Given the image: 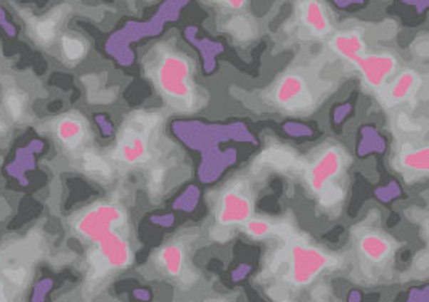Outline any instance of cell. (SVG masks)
Instances as JSON below:
<instances>
[{
  "label": "cell",
  "instance_id": "603a6c76",
  "mask_svg": "<svg viewBox=\"0 0 429 302\" xmlns=\"http://www.w3.org/2000/svg\"><path fill=\"white\" fill-rule=\"evenodd\" d=\"M320 193H321V203H324L325 206H333V204L339 203V198H341L339 188H336V187H325L324 190H321Z\"/></svg>",
  "mask_w": 429,
  "mask_h": 302
},
{
  "label": "cell",
  "instance_id": "8fae6325",
  "mask_svg": "<svg viewBox=\"0 0 429 302\" xmlns=\"http://www.w3.org/2000/svg\"><path fill=\"white\" fill-rule=\"evenodd\" d=\"M358 251L361 254L365 257V259L373 262V264H380L384 259H388L389 254L393 253V244L388 240L378 234H367L361 238L358 241Z\"/></svg>",
  "mask_w": 429,
  "mask_h": 302
},
{
  "label": "cell",
  "instance_id": "4fadbf2b",
  "mask_svg": "<svg viewBox=\"0 0 429 302\" xmlns=\"http://www.w3.org/2000/svg\"><path fill=\"white\" fill-rule=\"evenodd\" d=\"M331 47L334 48V52L343 56V58L354 63L365 50V42L361 33H357V31H346V33L334 36V39L331 41Z\"/></svg>",
  "mask_w": 429,
  "mask_h": 302
},
{
  "label": "cell",
  "instance_id": "484cf974",
  "mask_svg": "<svg viewBox=\"0 0 429 302\" xmlns=\"http://www.w3.org/2000/svg\"><path fill=\"white\" fill-rule=\"evenodd\" d=\"M349 302H361V301H358V298L354 294V298H352V296L349 298Z\"/></svg>",
  "mask_w": 429,
  "mask_h": 302
},
{
  "label": "cell",
  "instance_id": "8992f818",
  "mask_svg": "<svg viewBox=\"0 0 429 302\" xmlns=\"http://www.w3.org/2000/svg\"><path fill=\"white\" fill-rule=\"evenodd\" d=\"M343 155L338 148H328L321 153L307 171L309 185L314 192H321L325 187L330 185L333 179L343 171Z\"/></svg>",
  "mask_w": 429,
  "mask_h": 302
},
{
  "label": "cell",
  "instance_id": "ffe728a7",
  "mask_svg": "<svg viewBox=\"0 0 429 302\" xmlns=\"http://www.w3.org/2000/svg\"><path fill=\"white\" fill-rule=\"evenodd\" d=\"M52 286H53L52 278H42L41 281H37L33 288V293H31L29 302H47L48 293L50 289H52Z\"/></svg>",
  "mask_w": 429,
  "mask_h": 302
},
{
  "label": "cell",
  "instance_id": "9a60e30c",
  "mask_svg": "<svg viewBox=\"0 0 429 302\" xmlns=\"http://www.w3.org/2000/svg\"><path fill=\"white\" fill-rule=\"evenodd\" d=\"M56 135H58L60 140L65 143L68 148L79 147L86 135L84 124H82L78 118H63L58 125H56Z\"/></svg>",
  "mask_w": 429,
  "mask_h": 302
},
{
  "label": "cell",
  "instance_id": "30bf717a",
  "mask_svg": "<svg viewBox=\"0 0 429 302\" xmlns=\"http://www.w3.org/2000/svg\"><path fill=\"white\" fill-rule=\"evenodd\" d=\"M301 18L315 36H324L330 31V20H328L325 7L319 0H306L302 4Z\"/></svg>",
  "mask_w": 429,
  "mask_h": 302
},
{
  "label": "cell",
  "instance_id": "9c48e42d",
  "mask_svg": "<svg viewBox=\"0 0 429 302\" xmlns=\"http://www.w3.org/2000/svg\"><path fill=\"white\" fill-rule=\"evenodd\" d=\"M116 155L118 160H121L125 165H142V162L148 160L147 138L135 127L128 129L123 137H119Z\"/></svg>",
  "mask_w": 429,
  "mask_h": 302
},
{
  "label": "cell",
  "instance_id": "ac0fdd59",
  "mask_svg": "<svg viewBox=\"0 0 429 302\" xmlns=\"http://www.w3.org/2000/svg\"><path fill=\"white\" fill-rule=\"evenodd\" d=\"M63 55L68 61H79L86 55V46L81 39L76 37H63L61 39Z\"/></svg>",
  "mask_w": 429,
  "mask_h": 302
},
{
  "label": "cell",
  "instance_id": "52a82bcc",
  "mask_svg": "<svg viewBox=\"0 0 429 302\" xmlns=\"http://www.w3.org/2000/svg\"><path fill=\"white\" fill-rule=\"evenodd\" d=\"M252 216V203L248 194L239 190H229L220 197L217 206V222L224 226L248 222Z\"/></svg>",
  "mask_w": 429,
  "mask_h": 302
},
{
  "label": "cell",
  "instance_id": "277c9868",
  "mask_svg": "<svg viewBox=\"0 0 429 302\" xmlns=\"http://www.w3.org/2000/svg\"><path fill=\"white\" fill-rule=\"evenodd\" d=\"M358 71L362 73L365 84L370 89L380 90L386 85L388 79L396 73L397 60L391 53H370L365 56H358L354 61Z\"/></svg>",
  "mask_w": 429,
  "mask_h": 302
},
{
  "label": "cell",
  "instance_id": "44dd1931",
  "mask_svg": "<svg viewBox=\"0 0 429 302\" xmlns=\"http://www.w3.org/2000/svg\"><path fill=\"white\" fill-rule=\"evenodd\" d=\"M86 165L92 172H95L97 175H108L110 174V167L106 166V162L102 158H98V156H87Z\"/></svg>",
  "mask_w": 429,
  "mask_h": 302
},
{
  "label": "cell",
  "instance_id": "d4e9b609",
  "mask_svg": "<svg viewBox=\"0 0 429 302\" xmlns=\"http://www.w3.org/2000/svg\"><path fill=\"white\" fill-rule=\"evenodd\" d=\"M220 2L227 4L233 10H239L246 4V0H220Z\"/></svg>",
  "mask_w": 429,
  "mask_h": 302
},
{
  "label": "cell",
  "instance_id": "cb8c5ba5",
  "mask_svg": "<svg viewBox=\"0 0 429 302\" xmlns=\"http://www.w3.org/2000/svg\"><path fill=\"white\" fill-rule=\"evenodd\" d=\"M164 180V174L160 169H155L153 172H151V179H150V185L155 188V190H160V185L162 184Z\"/></svg>",
  "mask_w": 429,
  "mask_h": 302
},
{
  "label": "cell",
  "instance_id": "5bb4252c",
  "mask_svg": "<svg viewBox=\"0 0 429 302\" xmlns=\"http://www.w3.org/2000/svg\"><path fill=\"white\" fill-rule=\"evenodd\" d=\"M157 266L169 276H179L184 270V249L180 244H166L157 253Z\"/></svg>",
  "mask_w": 429,
  "mask_h": 302
},
{
  "label": "cell",
  "instance_id": "3957f363",
  "mask_svg": "<svg viewBox=\"0 0 429 302\" xmlns=\"http://www.w3.org/2000/svg\"><path fill=\"white\" fill-rule=\"evenodd\" d=\"M330 257L319 248L307 244H296L289 251L288 278L296 286H306L317 278L326 269Z\"/></svg>",
  "mask_w": 429,
  "mask_h": 302
},
{
  "label": "cell",
  "instance_id": "7c38bea8",
  "mask_svg": "<svg viewBox=\"0 0 429 302\" xmlns=\"http://www.w3.org/2000/svg\"><path fill=\"white\" fill-rule=\"evenodd\" d=\"M416 87H418V73L412 71V69H407V71L400 73L394 79V83L389 85V89L386 92L388 103L399 105L402 102H405V100L410 98V95L415 92Z\"/></svg>",
  "mask_w": 429,
  "mask_h": 302
},
{
  "label": "cell",
  "instance_id": "5b68a950",
  "mask_svg": "<svg viewBox=\"0 0 429 302\" xmlns=\"http://www.w3.org/2000/svg\"><path fill=\"white\" fill-rule=\"evenodd\" d=\"M275 102L288 111H301L312 102L311 92L304 78L298 74H286L276 85Z\"/></svg>",
  "mask_w": 429,
  "mask_h": 302
},
{
  "label": "cell",
  "instance_id": "d6986e66",
  "mask_svg": "<svg viewBox=\"0 0 429 302\" xmlns=\"http://www.w3.org/2000/svg\"><path fill=\"white\" fill-rule=\"evenodd\" d=\"M272 229L274 226L262 219H249L248 222H244L246 234L252 238H266L272 234Z\"/></svg>",
  "mask_w": 429,
  "mask_h": 302
},
{
  "label": "cell",
  "instance_id": "e0dca14e",
  "mask_svg": "<svg viewBox=\"0 0 429 302\" xmlns=\"http://www.w3.org/2000/svg\"><path fill=\"white\" fill-rule=\"evenodd\" d=\"M400 166L410 172H426L428 171V147L410 148L402 151Z\"/></svg>",
  "mask_w": 429,
  "mask_h": 302
},
{
  "label": "cell",
  "instance_id": "6da1fadb",
  "mask_svg": "<svg viewBox=\"0 0 429 302\" xmlns=\"http://www.w3.org/2000/svg\"><path fill=\"white\" fill-rule=\"evenodd\" d=\"M156 83L170 100L185 102L192 97V68L184 56L169 53L156 68Z\"/></svg>",
  "mask_w": 429,
  "mask_h": 302
},
{
  "label": "cell",
  "instance_id": "ba28073f",
  "mask_svg": "<svg viewBox=\"0 0 429 302\" xmlns=\"http://www.w3.org/2000/svg\"><path fill=\"white\" fill-rule=\"evenodd\" d=\"M98 254L106 267L110 269H125L132 262V249L130 244L124 240L116 231L106 235L102 240L97 241Z\"/></svg>",
  "mask_w": 429,
  "mask_h": 302
},
{
  "label": "cell",
  "instance_id": "7402d4cb",
  "mask_svg": "<svg viewBox=\"0 0 429 302\" xmlns=\"http://www.w3.org/2000/svg\"><path fill=\"white\" fill-rule=\"evenodd\" d=\"M55 26L56 23L53 20H48V21H42L37 24V29H36V34L39 36L41 41H50L53 39L55 36Z\"/></svg>",
  "mask_w": 429,
  "mask_h": 302
},
{
  "label": "cell",
  "instance_id": "2e32d148",
  "mask_svg": "<svg viewBox=\"0 0 429 302\" xmlns=\"http://www.w3.org/2000/svg\"><path fill=\"white\" fill-rule=\"evenodd\" d=\"M34 153L26 147H21L16 150L15 160H11L7 166H5V172L9 174V177L20 180L24 174H28L31 169H34Z\"/></svg>",
  "mask_w": 429,
  "mask_h": 302
},
{
  "label": "cell",
  "instance_id": "4316f807",
  "mask_svg": "<svg viewBox=\"0 0 429 302\" xmlns=\"http://www.w3.org/2000/svg\"><path fill=\"white\" fill-rule=\"evenodd\" d=\"M0 294H2V285H0Z\"/></svg>",
  "mask_w": 429,
  "mask_h": 302
},
{
  "label": "cell",
  "instance_id": "7a4b0ae2",
  "mask_svg": "<svg viewBox=\"0 0 429 302\" xmlns=\"http://www.w3.org/2000/svg\"><path fill=\"white\" fill-rule=\"evenodd\" d=\"M124 220L125 214L119 206L98 204L93 206L92 209L87 211L84 216L78 220L76 230H78V234L82 238L97 243L106 235L116 231L118 226L124 224Z\"/></svg>",
  "mask_w": 429,
  "mask_h": 302
}]
</instances>
